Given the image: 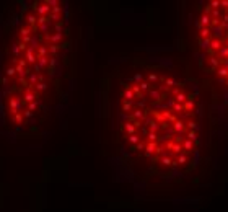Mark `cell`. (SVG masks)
<instances>
[{
	"label": "cell",
	"instance_id": "1",
	"mask_svg": "<svg viewBox=\"0 0 228 212\" xmlns=\"http://www.w3.org/2000/svg\"><path fill=\"white\" fill-rule=\"evenodd\" d=\"M109 124L122 157L147 178L188 170L197 145L196 93L168 67L132 60L108 87Z\"/></svg>",
	"mask_w": 228,
	"mask_h": 212
},
{
	"label": "cell",
	"instance_id": "2",
	"mask_svg": "<svg viewBox=\"0 0 228 212\" xmlns=\"http://www.w3.org/2000/svg\"><path fill=\"white\" fill-rule=\"evenodd\" d=\"M18 5L0 36V116L10 131L31 136L64 90L70 29L62 2Z\"/></svg>",
	"mask_w": 228,
	"mask_h": 212
},
{
	"label": "cell",
	"instance_id": "3",
	"mask_svg": "<svg viewBox=\"0 0 228 212\" xmlns=\"http://www.w3.org/2000/svg\"><path fill=\"white\" fill-rule=\"evenodd\" d=\"M197 49L205 72L228 87V2H210L197 20Z\"/></svg>",
	"mask_w": 228,
	"mask_h": 212
}]
</instances>
